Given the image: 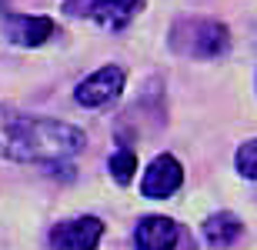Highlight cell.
Instances as JSON below:
<instances>
[{"mask_svg":"<svg viewBox=\"0 0 257 250\" xmlns=\"http://www.w3.org/2000/svg\"><path fill=\"white\" fill-rule=\"evenodd\" d=\"M87 147L84 130L47 120V117H30L14 107H0V154L20 164H47L57 167L70 157H77Z\"/></svg>","mask_w":257,"mask_h":250,"instance_id":"obj_1","label":"cell"},{"mask_svg":"<svg viewBox=\"0 0 257 250\" xmlns=\"http://www.w3.org/2000/svg\"><path fill=\"white\" fill-rule=\"evenodd\" d=\"M171 44L187 57H220L230 47V30L217 20H181L171 34Z\"/></svg>","mask_w":257,"mask_h":250,"instance_id":"obj_2","label":"cell"},{"mask_svg":"<svg viewBox=\"0 0 257 250\" xmlns=\"http://www.w3.org/2000/svg\"><path fill=\"white\" fill-rule=\"evenodd\" d=\"M144 4L147 0H67V10L77 14V17L80 14L84 17H94L107 30H120L141 14Z\"/></svg>","mask_w":257,"mask_h":250,"instance_id":"obj_3","label":"cell"},{"mask_svg":"<svg viewBox=\"0 0 257 250\" xmlns=\"http://www.w3.org/2000/svg\"><path fill=\"white\" fill-rule=\"evenodd\" d=\"M181 183H184V167L177 164V157L161 154V157H154L151 167L144 170L141 193L151 197V200H164V197H171V193L181 190Z\"/></svg>","mask_w":257,"mask_h":250,"instance_id":"obj_4","label":"cell"},{"mask_svg":"<svg viewBox=\"0 0 257 250\" xmlns=\"http://www.w3.org/2000/svg\"><path fill=\"white\" fill-rule=\"evenodd\" d=\"M104 237V223L97 217H74L50 230L54 250H94Z\"/></svg>","mask_w":257,"mask_h":250,"instance_id":"obj_5","label":"cell"},{"mask_svg":"<svg viewBox=\"0 0 257 250\" xmlns=\"http://www.w3.org/2000/svg\"><path fill=\"white\" fill-rule=\"evenodd\" d=\"M124 90V70L120 67H100L87 80L77 84V104L80 107H104Z\"/></svg>","mask_w":257,"mask_h":250,"instance_id":"obj_6","label":"cell"},{"mask_svg":"<svg viewBox=\"0 0 257 250\" xmlns=\"http://www.w3.org/2000/svg\"><path fill=\"white\" fill-rule=\"evenodd\" d=\"M57 24L50 17H30V14H7L4 17V37L17 47H40L54 37Z\"/></svg>","mask_w":257,"mask_h":250,"instance_id":"obj_7","label":"cell"},{"mask_svg":"<svg viewBox=\"0 0 257 250\" xmlns=\"http://www.w3.org/2000/svg\"><path fill=\"white\" fill-rule=\"evenodd\" d=\"M181 227L171 217H144L134 230V250H174Z\"/></svg>","mask_w":257,"mask_h":250,"instance_id":"obj_8","label":"cell"},{"mask_svg":"<svg viewBox=\"0 0 257 250\" xmlns=\"http://www.w3.org/2000/svg\"><path fill=\"white\" fill-rule=\"evenodd\" d=\"M240 233H244L240 217H234V213H227V210L207 217V223H204V237H207V243H214V247H230Z\"/></svg>","mask_w":257,"mask_h":250,"instance_id":"obj_9","label":"cell"},{"mask_svg":"<svg viewBox=\"0 0 257 250\" xmlns=\"http://www.w3.org/2000/svg\"><path fill=\"white\" fill-rule=\"evenodd\" d=\"M110 173H114L117 183H131L134 173H137V154H134V150H117V154H110Z\"/></svg>","mask_w":257,"mask_h":250,"instance_id":"obj_10","label":"cell"},{"mask_svg":"<svg viewBox=\"0 0 257 250\" xmlns=\"http://www.w3.org/2000/svg\"><path fill=\"white\" fill-rule=\"evenodd\" d=\"M237 170L244 173L247 180H257V140L240 144V150H237Z\"/></svg>","mask_w":257,"mask_h":250,"instance_id":"obj_11","label":"cell"}]
</instances>
